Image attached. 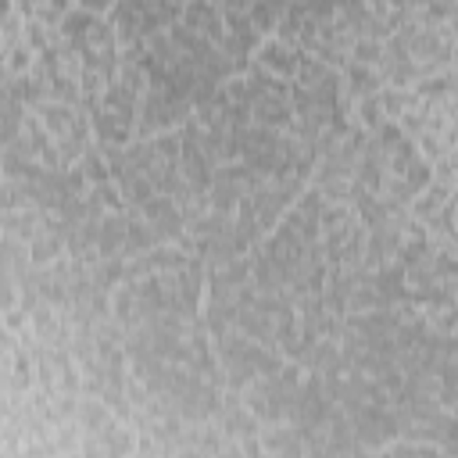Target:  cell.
Listing matches in <instances>:
<instances>
[{
    "label": "cell",
    "instance_id": "1",
    "mask_svg": "<svg viewBox=\"0 0 458 458\" xmlns=\"http://www.w3.org/2000/svg\"><path fill=\"white\" fill-rule=\"evenodd\" d=\"M301 57L304 50L297 47H286V39H268L261 50H258V64L265 72H276V75H293L301 68Z\"/></svg>",
    "mask_w": 458,
    "mask_h": 458
}]
</instances>
